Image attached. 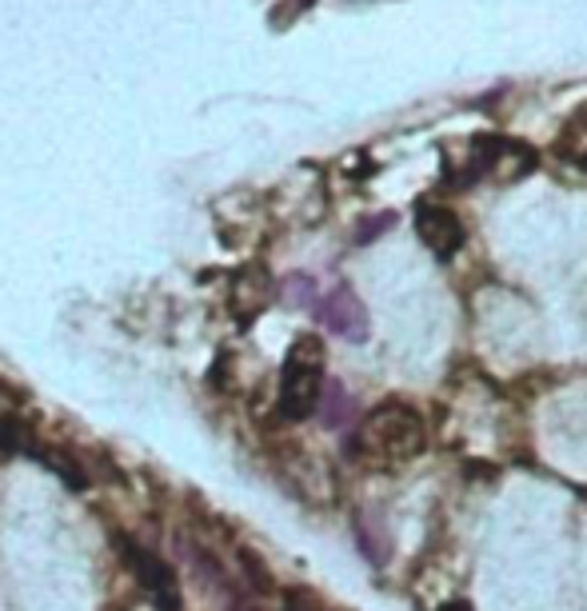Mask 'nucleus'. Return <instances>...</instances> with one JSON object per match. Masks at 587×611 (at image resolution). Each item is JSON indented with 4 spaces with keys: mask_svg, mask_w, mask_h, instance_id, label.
<instances>
[{
    "mask_svg": "<svg viewBox=\"0 0 587 611\" xmlns=\"http://www.w3.org/2000/svg\"><path fill=\"white\" fill-rule=\"evenodd\" d=\"M324 368H328V352L320 344V336H300L288 349L280 368V396H276L284 420H308L320 408Z\"/></svg>",
    "mask_w": 587,
    "mask_h": 611,
    "instance_id": "2",
    "label": "nucleus"
},
{
    "mask_svg": "<svg viewBox=\"0 0 587 611\" xmlns=\"http://www.w3.org/2000/svg\"><path fill=\"white\" fill-rule=\"evenodd\" d=\"M416 236L424 240V248L440 256V260H451V256L463 248V224L460 216L444 204H419L416 208Z\"/></svg>",
    "mask_w": 587,
    "mask_h": 611,
    "instance_id": "4",
    "label": "nucleus"
},
{
    "mask_svg": "<svg viewBox=\"0 0 587 611\" xmlns=\"http://www.w3.org/2000/svg\"><path fill=\"white\" fill-rule=\"evenodd\" d=\"M116 544H120V556H125L128 571L137 576L140 591H145L148 600L157 603L160 611H177L180 608V583H177V576H172V568H168L164 559H160L157 551L132 544L128 536H120Z\"/></svg>",
    "mask_w": 587,
    "mask_h": 611,
    "instance_id": "3",
    "label": "nucleus"
},
{
    "mask_svg": "<svg viewBox=\"0 0 587 611\" xmlns=\"http://www.w3.org/2000/svg\"><path fill=\"white\" fill-rule=\"evenodd\" d=\"M440 611H472V608H468V600H448Z\"/></svg>",
    "mask_w": 587,
    "mask_h": 611,
    "instance_id": "8",
    "label": "nucleus"
},
{
    "mask_svg": "<svg viewBox=\"0 0 587 611\" xmlns=\"http://www.w3.org/2000/svg\"><path fill=\"white\" fill-rule=\"evenodd\" d=\"M228 292H232V308L241 312V320H252L273 300V280H268V272H264L260 264H248V268H241V272L232 276Z\"/></svg>",
    "mask_w": 587,
    "mask_h": 611,
    "instance_id": "5",
    "label": "nucleus"
},
{
    "mask_svg": "<svg viewBox=\"0 0 587 611\" xmlns=\"http://www.w3.org/2000/svg\"><path fill=\"white\" fill-rule=\"evenodd\" d=\"M308 4H312V0H288L284 9H276V12H273V24H276V29H288V17H292V21H296V17H300V12H305Z\"/></svg>",
    "mask_w": 587,
    "mask_h": 611,
    "instance_id": "7",
    "label": "nucleus"
},
{
    "mask_svg": "<svg viewBox=\"0 0 587 611\" xmlns=\"http://www.w3.org/2000/svg\"><path fill=\"white\" fill-rule=\"evenodd\" d=\"M340 304H344V312L328 300V324L340 332V336H364V312H360V304H356V296L348 292V288H340Z\"/></svg>",
    "mask_w": 587,
    "mask_h": 611,
    "instance_id": "6",
    "label": "nucleus"
},
{
    "mask_svg": "<svg viewBox=\"0 0 587 611\" xmlns=\"http://www.w3.org/2000/svg\"><path fill=\"white\" fill-rule=\"evenodd\" d=\"M424 448H428V428L412 404L399 400L376 404L352 436V460L364 464L367 472H396V468L412 464Z\"/></svg>",
    "mask_w": 587,
    "mask_h": 611,
    "instance_id": "1",
    "label": "nucleus"
}]
</instances>
